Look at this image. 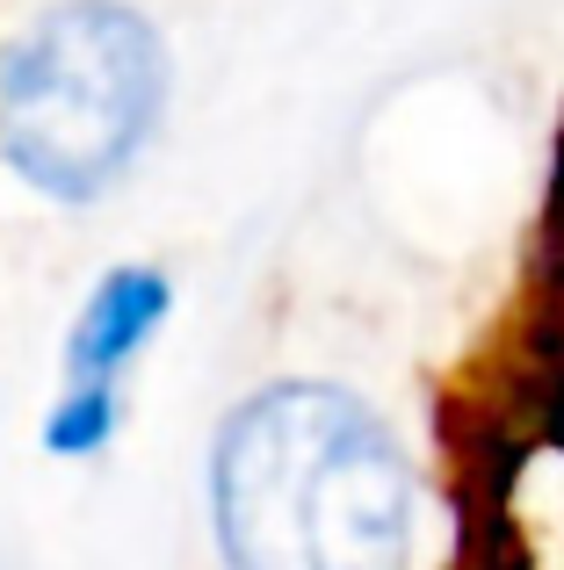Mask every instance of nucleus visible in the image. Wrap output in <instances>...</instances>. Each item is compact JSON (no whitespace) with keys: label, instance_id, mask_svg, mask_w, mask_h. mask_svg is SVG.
Returning a JSON list of instances; mask_svg holds the SVG:
<instances>
[{"label":"nucleus","instance_id":"f03ea898","mask_svg":"<svg viewBox=\"0 0 564 570\" xmlns=\"http://www.w3.org/2000/svg\"><path fill=\"white\" fill-rule=\"evenodd\" d=\"M167 109V43L124 0H58L0 51V159L51 203H95Z\"/></svg>","mask_w":564,"mask_h":570},{"label":"nucleus","instance_id":"20e7f679","mask_svg":"<svg viewBox=\"0 0 564 570\" xmlns=\"http://www.w3.org/2000/svg\"><path fill=\"white\" fill-rule=\"evenodd\" d=\"M124 426V383H66L58 404L43 412V448L51 455H101Z\"/></svg>","mask_w":564,"mask_h":570},{"label":"nucleus","instance_id":"f257e3e1","mask_svg":"<svg viewBox=\"0 0 564 570\" xmlns=\"http://www.w3.org/2000/svg\"><path fill=\"white\" fill-rule=\"evenodd\" d=\"M211 520L232 570H406L420 484L340 383H269L217 426Z\"/></svg>","mask_w":564,"mask_h":570},{"label":"nucleus","instance_id":"7ed1b4c3","mask_svg":"<svg viewBox=\"0 0 564 570\" xmlns=\"http://www.w3.org/2000/svg\"><path fill=\"white\" fill-rule=\"evenodd\" d=\"M174 311V282L153 261H124L87 289L80 318L66 333V383H124V368L153 347Z\"/></svg>","mask_w":564,"mask_h":570}]
</instances>
